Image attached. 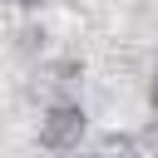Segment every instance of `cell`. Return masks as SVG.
Here are the masks:
<instances>
[{
	"instance_id": "obj_3",
	"label": "cell",
	"mask_w": 158,
	"mask_h": 158,
	"mask_svg": "<svg viewBox=\"0 0 158 158\" xmlns=\"http://www.w3.org/2000/svg\"><path fill=\"white\" fill-rule=\"evenodd\" d=\"M0 5H15V10H35V5H44V0H0Z\"/></svg>"
},
{
	"instance_id": "obj_4",
	"label": "cell",
	"mask_w": 158,
	"mask_h": 158,
	"mask_svg": "<svg viewBox=\"0 0 158 158\" xmlns=\"http://www.w3.org/2000/svg\"><path fill=\"white\" fill-rule=\"evenodd\" d=\"M148 104H153V114H158V74H153V84H148Z\"/></svg>"
},
{
	"instance_id": "obj_2",
	"label": "cell",
	"mask_w": 158,
	"mask_h": 158,
	"mask_svg": "<svg viewBox=\"0 0 158 158\" xmlns=\"http://www.w3.org/2000/svg\"><path fill=\"white\" fill-rule=\"evenodd\" d=\"M40 89H44V104H54V99H79V89H84V64H74V59L49 64Z\"/></svg>"
},
{
	"instance_id": "obj_1",
	"label": "cell",
	"mask_w": 158,
	"mask_h": 158,
	"mask_svg": "<svg viewBox=\"0 0 158 158\" xmlns=\"http://www.w3.org/2000/svg\"><path fill=\"white\" fill-rule=\"evenodd\" d=\"M89 133V114H84V99H54L40 109V148L49 153H74Z\"/></svg>"
}]
</instances>
